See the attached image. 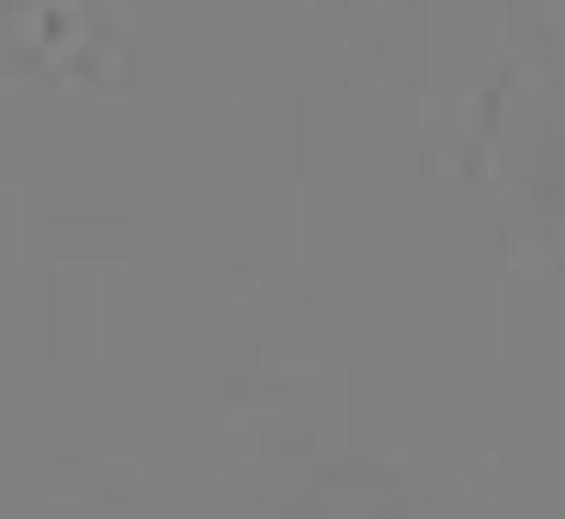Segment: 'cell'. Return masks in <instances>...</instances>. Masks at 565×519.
<instances>
[]
</instances>
